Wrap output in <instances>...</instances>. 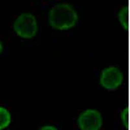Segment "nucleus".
Segmentation results:
<instances>
[{"label":"nucleus","mask_w":130,"mask_h":130,"mask_svg":"<svg viewBox=\"0 0 130 130\" xmlns=\"http://www.w3.org/2000/svg\"><path fill=\"white\" fill-rule=\"evenodd\" d=\"M50 25L56 30H69L75 26L78 16L72 5L69 4H57L50 10Z\"/></svg>","instance_id":"obj_1"},{"label":"nucleus","mask_w":130,"mask_h":130,"mask_svg":"<svg viewBox=\"0 0 130 130\" xmlns=\"http://www.w3.org/2000/svg\"><path fill=\"white\" fill-rule=\"evenodd\" d=\"M13 30L16 31V34L22 39L34 38L38 32V24H37L35 17L31 13L20 14L13 24Z\"/></svg>","instance_id":"obj_2"},{"label":"nucleus","mask_w":130,"mask_h":130,"mask_svg":"<svg viewBox=\"0 0 130 130\" xmlns=\"http://www.w3.org/2000/svg\"><path fill=\"white\" fill-rule=\"evenodd\" d=\"M102 125V115L95 109H87L82 112L78 117V127L81 130H99Z\"/></svg>","instance_id":"obj_3"},{"label":"nucleus","mask_w":130,"mask_h":130,"mask_svg":"<svg viewBox=\"0 0 130 130\" xmlns=\"http://www.w3.org/2000/svg\"><path fill=\"white\" fill-rule=\"evenodd\" d=\"M122 73L115 67L105 68L100 74V85L107 90H116L122 83Z\"/></svg>","instance_id":"obj_4"},{"label":"nucleus","mask_w":130,"mask_h":130,"mask_svg":"<svg viewBox=\"0 0 130 130\" xmlns=\"http://www.w3.org/2000/svg\"><path fill=\"white\" fill-rule=\"evenodd\" d=\"M10 120H12V117H10L9 111L4 107H0V130H4L5 127H8Z\"/></svg>","instance_id":"obj_5"},{"label":"nucleus","mask_w":130,"mask_h":130,"mask_svg":"<svg viewBox=\"0 0 130 130\" xmlns=\"http://www.w3.org/2000/svg\"><path fill=\"white\" fill-rule=\"evenodd\" d=\"M118 21H120V24L122 25L124 29L129 27V9H127V7H124L120 10V13H118Z\"/></svg>","instance_id":"obj_6"},{"label":"nucleus","mask_w":130,"mask_h":130,"mask_svg":"<svg viewBox=\"0 0 130 130\" xmlns=\"http://www.w3.org/2000/svg\"><path fill=\"white\" fill-rule=\"evenodd\" d=\"M127 113H129V109H127V108H125V109L122 111V116H121L122 117V122H124L125 126H127V117H129Z\"/></svg>","instance_id":"obj_7"},{"label":"nucleus","mask_w":130,"mask_h":130,"mask_svg":"<svg viewBox=\"0 0 130 130\" xmlns=\"http://www.w3.org/2000/svg\"><path fill=\"white\" fill-rule=\"evenodd\" d=\"M39 130H57L55 126H52V125H44V126H42Z\"/></svg>","instance_id":"obj_8"},{"label":"nucleus","mask_w":130,"mask_h":130,"mask_svg":"<svg viewBox=\"0 0 130 130\" xmlns=\"http://www.w3.org/2000/svg\"><path fill=\"white\" fill-rule=\"evenodd\" d=\"M2 51H3V44H2V42H0V53H2Z\"/></svg>","instance_id":"obj_9"}]
</instances>
